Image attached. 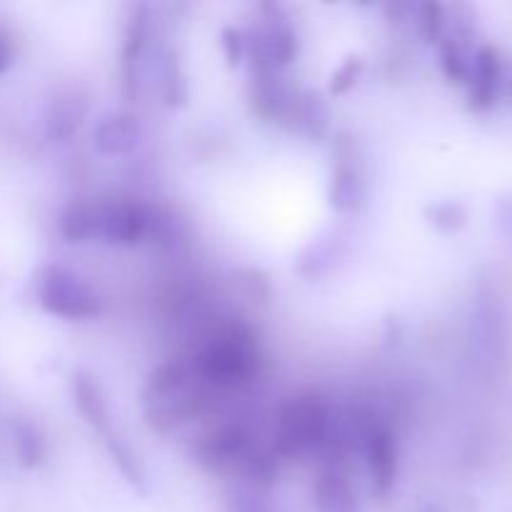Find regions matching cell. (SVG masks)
<instances>
[{
  "mask_svg": "<svg viewBox=\"0 0 512 512\" xmlns=\"http://www.w3.org/2000/svg\"><path fill=\"white\" fill-rule=\"evenodd\" d=\"M260 360L263 355L253 325L240 318H225L203 335L188 363L200 383L220 393L248 385L258 375Z\"/></svg>",
  "mask_w": 512,
  "mask_h": 512,
  "instance_id": "6da1fadb",
  "label": "cell"
},
{
  "mask_svg": "<svg viewBox=\"0 0 512 512\" xmlns=\"http://www.w3.org/2000/svg\"><path fill=\"white\" fill-rule=\"evenodd\" d=\"M333 435V410L315 390L295 393L280 405L275 418L273 453L280 458H300L325 448Z\"/></svg>",
  "mask_w": 512,
  "mask_h": 512,
  "instance_id": "7a4b0ae2",
  "label": "cell"
},
{
  "mask_svg": "<svg viewBox=\"0 0 512 512\" xmlns=\"http://www.w3.org/2000/svg\"><path fill=\"white\" fill-rule=\"evenodd\" d=\"M40 308L63 320H93L100 313V298L78 273L60 265H43L35 280Z\"/></svg>",
  "mask_w": 512,
  "mask_h": 512,
  "instance_id": "3957f363",
  "label": "cell"
},
{
  "mask_svg": "<svg viewBox=\"0 0 512 512\" xmlns=\"http://www.w3.org/2000/svg\"><path fill=\"white\" fill-rule=\"evenodd\" d=\"M358 440L360 453H363L365 465L370 475V490L375 498L385 500L393 493L398 483L400 470V448L398 435L388 420L378 418L373 413H365L358 423Z\"/></svg>",
  "mask_w": 512,
  "mask_h": 512,
  "instance_id": "277c9868",
  "label": "cell"
},
{
  "mask_svg": "<svg viewBox=\"0 0 512 512\" xmlns=\"http://www.w3.org/2000/svg\"><path fill=\"white\" fill-rule=\"evenodd\" d=\"M255 448L258 443L245 425L220 423L193 440L190 455L205 473L238 475Z\"/></svg>",
  "mask_w": 512,
  "mask_h": 512,
  "instance_id": "5b68a950",
  "label": "cell"
},
{
  "mask_svg": "<svg viewBox=\"0 0 512 512\" xmlns=\"http://www.w3.org/2000/svg\"><path fill=\"white\" fill-rule=\"evenodd\" d=\"M215 408V390L200 383L198 378L175 393L163 395L158 400L143 403L145 423L155 433H173L183 425L200 420Z\"/></svg>",
  "mask_w": 512,
  "mask_h": 512,
  "instance_id": "8992f818",
  "label": "cell"
},
{
  "mask_svg": "<svg viewBox=\"0 0 512 512\" xmlns=\"http://www.w3.org/2000/svg\"><path fill=\"white\" fill-rule=\"evenodd\" d=\"M153 208L138 198L100 200L98 240L115 248H135L150 238Z\"/></svg>",
  "mask_w": 512,
  "mask_h": 512,
  "instance_id": "52a82bcc",
  "label": "cell"
},
{
  "mask_svg": "<svg viewBox=\"0 0 512 512\" xmlns=\"http://www.w3.org/2000/svg\"><path fill=\"white\" fill-rule=\"evenodd\" d=\"M368 183H365L363 163L355 155V140L348 133H340L335 140V163L330 173L328 203L338 213H355L363 208Z\"/></svg>",
  "mask_w": 512,
  "mask_h": 512,
  "instance_id": "ba28073f",
  "label": "cell"
},
{
  "mask_svg": "<svg viewBox=\"0 0 512 512\" xmlns=\"http://www.w3.org/2000/svg\"><path fill=\"white\" fill-rule=\"evenodd\" d=\"M143 140V125L138 115L128 110H113L100 115L93 128V150L105 158H120L133 153Z\"/></svg>",
  "mask_w": 512,
  "mask_h": 512,
  "instance_id": "9c48e42d",
  "label": "cell"
},
{
  "mask_svg": "<svg viewBox=\"0 0 512 512\" xmlns=\"http://www.w3.org/2000/svg\"><path fill=\"white\" fill-rule=\"evenodd\" d=\"M88 118V95L78 88H65L53 95L43 115L45 138L53 143H65L83 128Z\"/></svg>",
  "mask_w": 512,
  "mask_h": 512,
  "instance_id": "30bf717a",
  "label": "cell"
},
{
  "mask_svg": "<svg viewBox=\"0 0 512 512\" xmlns=\"http://www.w3.org/2000/svg\"><path fill=\"white\" fill-rule=\"evenodd\" d=\"M500 80H503V58H500L498 48L493 45H483L475 50L473 68H470L468 78V105L475 113H485L495 105L500 90Z\"/></svg>",
  "mask_w": 512,
  "mask_h": 512,
  "instance_id": "8fae6325",
  "label": "cell"
},
{
  "mask_svg": "<svg viewBox=\"0 0 512 512\" xmlns=\"http://www.w3.org/2000/svg\"><path fill=\"white\" fill-rule=\"evenodd\" d=\"M150 18L143 5L133 8L123 33V50H120V83L128 98H135L140 83V63H143L145 48H148Z\"/></svg>",
  "mask_w": 512,
  "mask_h": 512,
  "instance_id": "7c38bea8",
  "label": "cell"
},
{
  "mask_svg": "<svg viewBox=\"0 0 512 512\" xmlns=\"http://www.w3.org/2000/svg\"><path fill=\"white\" fill-rule=\"evenodd\" d=\"M70 398H73L78 415L85 420V425L93 433H98L100 438H108L113 433V418H110L108 400H105L103 388H100V383L93 375L83 373V370H75L70 375Z\"/></svg>",
  "mask_w": 512,
  "mask_h": 512,
  "instance_id": "4fadbf2b",
  "label": "cell"
},
{
  "mask_svg": "<svg viewBox=\"0 0 512 512\" xmlns=\"http://www.w3.org/2000/svg\"><path fill=\"white\" fill-rule=\"evenodd\" d=\"M313 503L318 512H360L348 473L340 465H328L313 483Z\"/></svg>",
  "mask_w": 512,
  "mask_h": 512,
  "instance_id": "5bb4252c",
  "label": "cell"
},
{
  "mask_svg": "<svg viewBox=\"0 0 512 512\" xmlns=\"http://www.w3.org/2000/svg\"><path fill=\"white\" fill-rule=\"evenodd\" d=\"M100 230V200L75 198L58 215V233L65 243H88L98 240Z\"/></svg>",
  "mask_w": 512,
  "mask_h": 512,
  "instance_id": "9a60e30c",
  "label": "cell"
},
{
  "mask_svg": "<svg viewBox=\"0 0 512 512\" xmlns=\"http://www.w3.org/2000/svg\"><path fill=\"white\" fill-rule=\"evenodd\" d=\"M470 38H473V30L465 28V25H458L455 33H445L438 40L440 68H443L445 78L455 85H468L475 55L470 53Z\"/></svg>",
  "mask_w": 512,
  "mask_h": 512,
  "instance_id": "2e32d148",
  "label": "cell"
},
{
  "mask_svg": "<svg viewBox=\"0 0 512 512\" xmlns=\"http://www.w3.org/2000/svg\"><path fill=\"white\" fill-rule=\"evenodd\" d=\"M288 123H290V128H295L298 133H303L305 138L323 140V138H328V133H330V110L320 95L300 90Z\"/></svg>",
  "mask_w": 512,
  "mask_h": 512,
  "instance_id": "e0dca14e",
  "label": "cell"
},
{
  "mask_svg": "<svg viewBox=\"0 0 512 512\" xmlns=\"http://www.w3.org/2000/svg\"><path fill=\"white\" fill-rule=\"evenodd\" d=\"M10 438H13V453L23 468L35 470L48 460V440L38 423L28 418H15L10 423Z\"/></svg>",
  "mask_w": 512,
  "mask_h": 512,
  "instance_id": "ac0fdd59",
  "label": "cell"
},
{
  "mask_svg": "<svg viewBox=\"0 0 512 512\" xmlns=\"http://www.w3.org/2000/svg\"><path fill=\"white\" fill-rule=\"evenodd\" d=\"M103 443H105V450H108L110 460H113V465L120 470V475H123V478L128 480L138 493L143 495L148 493V475H145V468L143 463H140L138 455H135V450L130 448V445L125 443L115 430L108 435V438H103Z\"/></svg>",
  "mask_w": 512,
  "mask_h": 512,
  "instance_id": "d6986e66",
  "label": "cell"
},
{
  "mask_svg": "<svg viewBox=\"0 0 512 512\" xmlns=\"http://www.w3.org/2000/svg\"><path fill=\"white\" fill-rule=\"evenodd\" d=\"M160 95L165 108L175 110L188 103V83H185L183 65L175 50H163L160 55Z\"/></svg>",
  "mask_w": 512,
  "mask_h": 512,
  "instance_id": "ffe728a7",
  "label": "cell"
},
{
  "mask_svg": "<svg viewBox=\"0 0 512 512\" xmlns=\"http://www.w3.org/2000/svg\"><path fill=\"white\" fill-rule=\"evenodd\" d=\"M340 245L343 243H340L338 238L318 240V243L310 245V248L300 255L298 263H295L298 275H303V278L308 280H315L328 275L330 270H335V263H338L340 255H343V248H340Z\"/></svg>",
  "mask_w": 512,
  "mask_h": 512,
  "instance_id": "44dd1931",
  "label": "cell"
},
{
  "mask_svg": "<svg viewBox=\"0 0 512 512\" xmlns=\"http://www.w3.org/2000/svg\"><path fill=\"white\" fill-rule=\"evenodd\" d=\"M425 218L443 233H458L468 225V208L458 200H440L425 208Z\"/></svg>",
  "mask_w": 512,
  "mask_h": 512,
  "instance_id": "7402d4cb",
  "label": "cell"
},
{
  "mask_svg": "<svg viewBox=\"0 0 512 512\" xmlns=\"http://www.w3.org/2000/svg\"><path fill=\"white\" fill-rule=\"evenodd\" d=\"M363 68H365V60L360 58V55H350V58L335 70L333 78H330V93L345 95L348 90H353L355 85H358L360 75H363Z\"/></svg>",
  "mask_w": 512,
  "mask_h": 512,
  "instance_id": "603a6c76",
  "label": "cell"
},
{
  "mask_svg": "<svg viewBox=\"0 0 512 512\" xmlns=\"http://www.w3.org/2000/svg\"><path fill=\"white\" fill-rule=\"evenodd\" d=\"M420 33L428 43H438L445 35V25H448V15H445V8L440 5H420Z\"/></svg>",
  "mask_w": 512,
  "mask_h": 512,
  "instance_id": "cb8c5ba5",
  "label": "cell"
},
{
  "mask_svg": "<svg viewBox=\"0 0 512 512\" xmlns=\"http://www.w3.org/2000/svg\"><path fill=\"white\" fill-rule=\"evenodd\" d=\"M228 512H273V508L260 498L258 490L238 485L228 493Z\"/></svg>",
  "mask_w": 512,
  "mask_h": 512,
  "instance_id": "d4e9b609",
  "label": "cell"
},
{
  "mask_svg": "<svg viewBox=\"0 0 512 512\" xmlns=\"http://www.w3.org/2000/svg\"><path fill=\"white\" fill-rule=\"evenodd\" d=\"M223 48L228 65H240L243 58H248V33L240 28H225L223 30Z\"/></svg>",
  "mask_w": 512,
  "mask_h": 512,
  "instance_id": "484cf974",
  "label": "cell"
},
{
  "mask_svg": "<svg viewBox=\"0 0 512 512\" xmlns=\"http://www.w3.org/2000/svg\"><path fill=\"white\" fill-rule=\"evenodd\" d=\"M238 283L243 285V290L250 295V300H258V303H268L270 283H268V278L260 273V270H255V268L243 270V273H240Z\"/></svg>",
  "mask_w": 512,
  "mask_h": 512,
  "instance_id": "4316f807",
  "label": "cell"
},
{
  "mask_svg": "<svg viewBox=\"0 0 512 512\" xmlns=\"http://www.w3.org/2000/svg\"><path fill=\"white\" fill-rule=\"evenodd\" d=\"M13 55H15L13 38H10L8 30L0 25V73H5V70L10 68V63H13Z\"/></svg>",
  "mask_w": 512,
  "mask_h": 512,
  "instance_id": "83f0119b",
  "label": "cell"
},
{
  "mask_svg": "<svg viewBox=\"0 0 512 512\" xmlns=\"http://www.w3.org/2000/svg\"><path fill=\"white\" fill-rule=\"evenodd\" d=\"M420 512H435V510H420Z\"/></svg>",
  "mask_w": 512,
  "mask_h": 512,
  "instance_id": "f1b7e54d",
  "label": "cell"
}]
</instances>
